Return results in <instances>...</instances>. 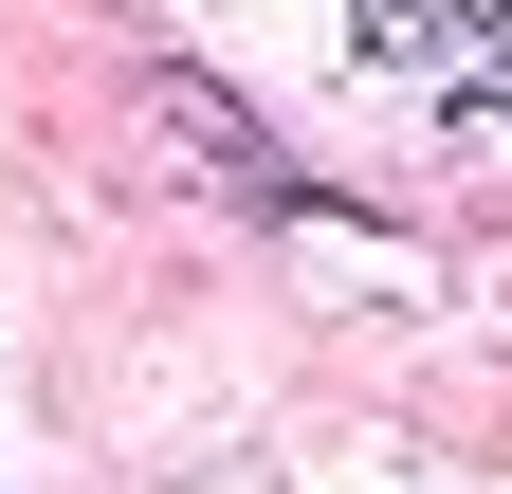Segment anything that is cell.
Returning a JSON list of instances; mask_svg holds the SVG:
<instances>
[{
    "mask_svg": "<svg viewBox=\"0 0 512 494\" xmlns=\"http://www.w3.org/2000/svg\"><path fill=\"white\" fill-rule=\"evenodd\" d=\"M348 55L384 92H421V110H494L512 129V0H366Z\"/></svg>",
    "mask_w": 512,
    "mask_h": 494,
    "instance_id": "obj_1",
    "label": "cell"
}]
</instances>
